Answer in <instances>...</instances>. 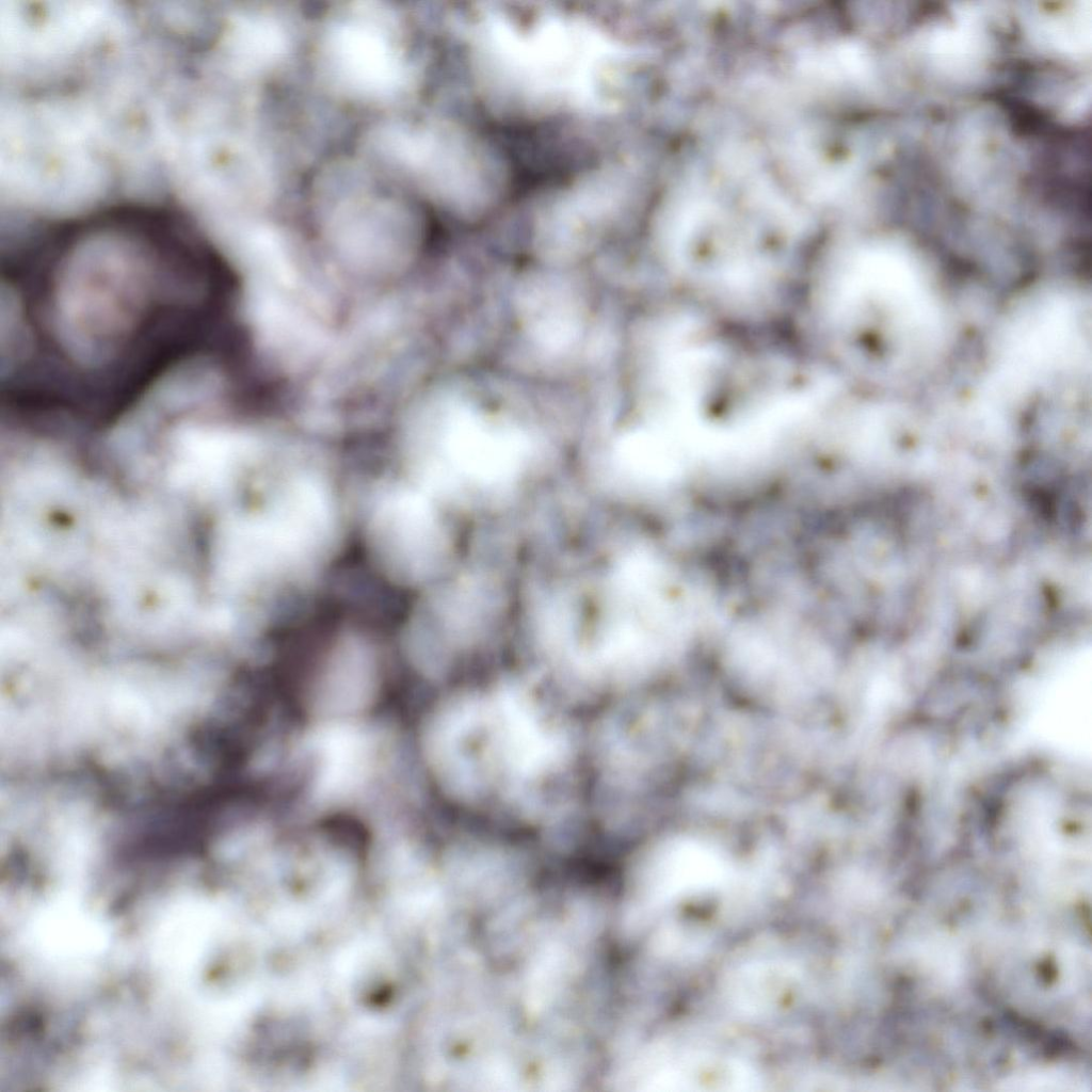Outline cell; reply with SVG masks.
<instances>
[{"label":"cell","instance_id":"obj_3","mask_svg":"<svg viewBox=\"0 0 1092 1092\" xmlns=\"http://www.w3.org/2000/svg\"><path fill=\"white\" fill-rule=\"evenodd\" d=\"M322 755L320 788L325 792H344L360 782L370 761V741L359 730L334 728L320 739Z\"/></svg>","mask_w":1092,"mask_h":1092},{"label":"cell","instance_id":"obj_1","mask_svg":"<svg viewBox=\"0 0 1092 1092\" xmlns=\"http://www.w3.org/2000/svg\"><path fill=\"white\" fill-rule=\"evenodd\" d=\"M0 269L9 372L92 419L114 415L213 333L216 256L167 212L122 208L31 230Z\"/></svg>","mask_w":1092,"mask_h":1092},{"label":"cell","instance_id":"obj_2","mask_svg":"<svg viewBox=\"0 0 1092 1092\" xmlns=\"http://www.w3.org/2000/svg\"><path fill=\"white\" fill-rule=\"evenodd\" d=\"M370 542L380 564L395 579L410 582L427 572L435 546L434 524L420 494H387L370 521Z\"/></svg>","mask_w":1092,"mask_h":1092}]
</instances>
